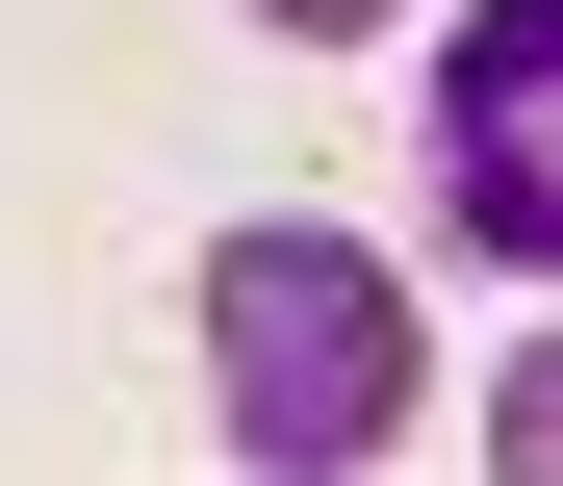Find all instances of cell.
Returning <instances> with one entry per match:
<instances>
[{"mask_svg": "<svg viewBox=\"0 0 563 486\" xmlns=\"http://www.w3.org/2000/svg\"><path fill=\"white\" fill-rule=\"evenodd\" d=\"M206 384H231V461H282V486L385 461L410 435V281L358 231H231L206 256Z\"/></svg>", "mask_w": 563, "mask_h": 486, "instance_id": "6da1fadb", "label": "cell"}, {"mask_svg": "<svg viewBox=\"0 0 563 486\" xmlns=\"http://www.w3.org/2000/svg\"><path fill=\"white\" fill-rule=\"evenodd\" d=\"M435 231L563 256V0H461L435 26Z\"/></svg>", "mask_w": 563, "mask_h": 486, "instance_id": "7a4b0ae2", "label": "cell"}, {"mask_svg": "<svg viewBox=\"0 0 563 486\" xmlns=\"http://www.w3.org/2000/svg\"><path fill=\"white\" fill-rule=\"evenodd\" d=\"M256 26H282V52H358V26H410V0H256Z\"/></svg>", "mask_w": 563, "mask_h": 486, "instance_id": "3957f363", "label": "cell"}]
</instances>
